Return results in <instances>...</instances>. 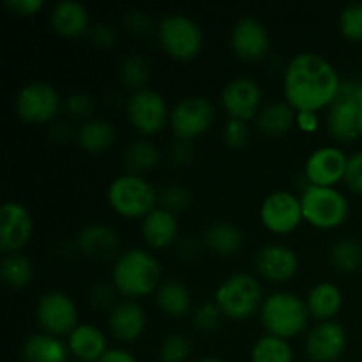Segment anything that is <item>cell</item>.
I'll return each instance as SVG.
<instances>
[{
	"label": "cell",
	"instance_id": "6da1fadb",
	"mask_svg": "<svg viewBox=\"0 0 362 362\" xmlns=\"http://www.w3.org/2000/svg\"><path fill=\"white\" fill-rule=\"evenodd\" d=\"M338 71L318 53H299L288 62L283 78L285 98L297 112H318L338 98Z\"/></svg>",
	"mask_w": 362,
	"mask_h": 362
},
{
	"label": "cell",
	"instance_id": "7a4b0ae2",
	"mask_svg": "<svg viewBox=\"0 0 362 362\" xmlns=\"http://www.w3.org/2000/svg\"><path fill=\"white\" fill-rule=\"evenodd\" d=\"M112 283L117 292L129 299L151 296L161 286V265L151 253L133 247L117 257Z\"/></svg>",
	"mask_w": 362,
	"mask_h": 362
},
{
	"label": "cell",
	"instance_id": "3957f363",
	"mask_svg": "<svg viewBox=\"0 0 362 362\" xmlns=\"http://www.w3.org/2000/svg\"><path fill=\"white\" fill-rule=\"evenodd\" d=\"M306 303L290 292H276L262 303L260 318L265 331L276 338L288 339L306 331L310 322Z\"/></svg>",
	"mask_w": 362,
	"mask_h": 362
},
{
	"label": "cell",
	"instance_id": "277c9868",
	"mask_svg": "<svg viewBox=\"0 0 362 362\" xmlns=\"http://www.w3.org/2000/svg\"><path fill=\"white\" fill-rule=\"evenodd\" d=\"M108 204L119 216L136 219L151 214L156 209L159 194L148 180L134 173H124L112 180L108 186Z\"/></svg>",
	"mask_w": 362,
	"mask_h": 362
},
{
	"label": "cell",
	"instance_id": "5b68a950",
	"mask_svg": "<svg viewBox=\"0 0 362 362\" xmlns=\"http://www.w3.org/2000/svg\"><path fill=\"white\" fill-rule=\"evenodd\" d=\"M216 304L232 320H246L262 304V286L251 274H233L216 290Z\"/></svg>",
	"mask_w": 362,
	"mask_h": 362
},
{
	"label": "cell",
	"instance_id": "8992f818",
	"mask_svg": "<svg viewBox=\"0 0 362 362\" xmlns=\"http://www.w3.org/2000/svg\"><path fill=\"white\" fill-rule=\"evenodd\" d=\"M300 205L304 219L320 230L338 228L349 216V202L334 187L308 184L300 197Z\"/></svg>",
	"mask_w": 362,
	"mask_h": 362
},
{
	"label": "cell",
	"instance_id": "52a82bcc",
	"mask_svg": "<svg viewBox=\"0 0 362 362\" xmlns=\"http://www.w3.org/2000/svg\"><path fill=\"white\" fill-rule=\"evenodd\" d=\"M163 49L175 60H191L200 53L204 35L194 20L184 14H170L158 27Z\"/></svg>",
	"mask_w": 362,
	"mask_h": 362
},
{
	"label": "cell",
	"instance_id": "ba28073f",
	"mask_svg": "<svg viewBox=\"0 0 362 362\" xmlns=\"http://www.w3.org/2000/svg\"><path fill=\"white\" fill-rule=\"evenodd\" d=\"M214 106L202 95L184 98L170 112V127L177 140H193L211 127Z\"/></svg>",
	"mask_w": 362,
	"mask_h": 362
},
{
	"label": "cell",
	"instance_id": "9c48e42d",
	"mask_svg": "<svg viewBox=\"0 0 362 362\" xmlns=\"http://www.w3.org/2000/svg\"><path fill=\"white\" fill-rule=\"evenodd\" d=\"M35 318L46 334L69 336L78 327V310L74 300L64 292L45 293L35 308Z\"/></svg>",
	"mask_w": 362,
	"mask_h": 362
},
{
	"label": "cell",
	"instance_id": "30bf717a",
	"mask_svg": "<svg viewBox=\"0 0 362 362\" xmlns=\"http://www.w3.org/2000/svg\"><path fill=\"white\" fill-rule=\"evenodd\" d=\"M14 106L25 122L42 124L59 113L60 95L53 85L46 81H32L18 92Z\"/></svg>",
	"mask_w": 362,
	"mask_h": 362
},
{
	"label": "cell",
	"instance_id": "8fae6325",
	"mask_svg": "<svg viewBox=\"0 0 362 362\" xmlns=\"http://www.w3.org/2000/svg\"><path fill=\"white\" fill-rule=\"evenodd\" d=\"M127 117L134 129L141 134H156L170 120L168 105L159 92L141 88L127 101Z\"/></svg>",
	"mask_w": 362,
	"mask_h": 362
},
{
	"label": "cell",
	"instance_id": "7c38bea8",
	"mask_svg": "<svg viewBox=\"0 0 362 362\" xmlns=\"http://www.w3.org/2000/svg\"><path fill=\"white\" fill-rule=\"evenodd\" d=\"M260 219L265 228L276 235L293 232L304 219L300 198L288 191H276L269 194L262 204Z\"/></svg>",
	"mask_w": 362,
	"mask_h": 362
},
{
	"label": "cell",
	"instance_id": "4fadbf2b",
	"mask_svg": "<svg viewBox=\"0 0 362 362\" xmlns=\"http://www.w3.org/2000/svg\"><path fill=\"white\" fill-rule=\"evenodd\" d=\"M361 108L357 105V83L341 81L338 98L329 112V131L336 140L352 141L359 136Z\"/></svg>",
	"mask_w": 362,
	"mask_h": 362
},
{
	"label": "cell",
	"instance_id": "5bb4252c",
	"mask_svg": "<svg viewBox=\"0 0 362 362\" xmlns=\"http://www.w3.org/2000/svg\"><path fill=\"white\" fill-rule=\"evenodd\" d=\"M304 349L313 362H334L346 349L345 329L338 322H320L308 332Z\"/></svg>",
	"mask_w": 362,
	"mask_h": 362
},
{
	"label": "cell",
	"instance_id": "9a60e30c",
	"mask_svg": "<svg viewBox=\"0 0 362 362\" xmlns=\"http://www.w3.org/2000/svg\"><path fill=\"white\" fill-rule=\"evenodd\" d=\"M221 103L230 119L247 122L257 115L258 108H260V85L251 78H235L223 88Z\"/></svg>",
	"mask_w": 362,
	"mask_h": 362
},
{
	"label": "cell",
	"instance_id": "2e32d148",
	"mask_svg": "<svg viewBox=\"0 0 362 362\" xmlns=\"http://www.w3.org/2000/svg\"><path fill=\"white\" fill-rule=\"evenodd\" d=\"M32 237V216L27 207L7 202L0 209V247L9 253H18Z\"/></svg>",
	"mask_w": 362,
	"mask_h": 362
},
{
	"label": "cell",
	"instance_id": "e0dca14e",
	"mask_svg": "<svg viewBox=\"0 0 362 362\" xmlns=\"http://www.w3.org/2000/svg\"><path fill=\"white\" fill-rule=\"evenodd\" d=\"M346 161H349V158L338 147L318 148L308 158L306 166H304L308 184L320 187H334V184L345 179Z\"/></svg>",
	"mask_w": 362,
	"mask_h": 362
},
{
	"label": "cell",
	"instance_id": "ac0fdd59",
	"mask_svg": "<svg viewBox=\"0 0 362 362\" xmlns=\"http://www.w3.org/2000/svg\"><path fill=\"white\" fill-rule=\"evenodd\" d=\"M257 271L262 278L272 283H283L292 279L299 271V258L293 250L283 244H271L258 251L255 258Z\"/></svg>",
	"mask_w": 362,
	"mask_h": 362
},
{
	"label": "cell",
	"instance_id": "d6986e66",
	"mask_svg": "<svg viewBox=\"0 0 362 362\" xmlns=\"http://www.w3.org/2000/svg\"><path fill=\"white\" fill-rule=\"evenodd\" d=\"M232 48L240 60L255 62L269 52L267 28L255 18L237 21L232 30Z\"/></svg>",
	"mask_w": 362,
	"mask_h": 362
},
{
	"label": "cell",
	"instance_id": "ffe728a7",
	"mask_svg": "<svg viewBox=\"0 0 362 362\" xmlns=\"http://www.w3.org/2000/svg\"><path fill=\"white\" fill-rule=\"evenodd\" d=\"M119 246L120 240L115 230L103 223L85 226L78 235V247L81 253L94 260H112L119 255Z\"/></svg>",
	"mask_w": 362,
	"mask_h": 362
},
{
	"label": "cell",
	"instance_id": "44dd1931",
	"mask_svg": "<svg viewBox=\"0 0 362 362\" xmlns=\"http://www.w3.org/2000/svg\"><path fill=\"white\" fill-rule=\"evenodd\" d=\"M110 332L122 343H131L145 331V313L140 304L133 300H124L117 304L108 317Z\"/></svg>",
	"mask_w": 362,
	"mask_h": 362
},
{
	"label": "cell",
	"instance_id": "7402d4cb",
	"mask_svg": "<svg viewBox=\"0 0 362 362\" xmlns=\"http://www.w3.org/2000/svg\"><path fill=\"white\" fill-rule=\"evenodd\" d=\"M177 233H179V223L175 214L165 211L163 207H156L141 221V235L145 243L156 250H165L175 243Z\"/></svg>",
	"mask_w": 362,
	"mask_h": 362
},
{
	"label": "cell",
	"instance_id": "603a6c76",
	"mask_svg": "<svg viewBox=\"0 0 362 362\" xmlns=\"http://www.w3.org/2000/svg\"><path fill=\"white\" fill-rule=\"evenodd\" d=\"M52 27L62 37H80L90 30V18L85 6L74 0H64L53 7Z\"/></svg>",
	"mask_w": 362,
	"mask_h": 362
},
{
	"label": "cell",
	"instance_id": "cb8c5ba5",
	"mask_svg": "<svg viewBox=\"0 0 362 362\" xmlns=\"http://www.w3.org/2000/svg\"><path fill=\"white\" fill-rule=\"evenodd\" d=\"M71 356L81 362H99L108 350L106 336L90 324H80L67 339Z\"/></svg>",
	"mask_w": 362,
	"mask_h": 362
},
{
	"label": "cell",
	"instance_id": "d4e9b609",
	"mask_svg": "<svg viewBox=\"0 0 362 362\" xmlns=\"http://www.w3.org/2000/svg\"><path fill=\"white\" fill-rule=\"evenodd\" d=\"M69 346L64 345L57 336L34 334L23 343L21 359L23 362H67Z\"/></svg>",
	"mask_w": 362,
	"mask_h": 362
},
{
	"label": "cell",
	"instance_id": "484cf974",
	"mask_svg": "<svg viewBox=\"0 0 362 362\" xmlns=\"http://www.w3.org/2000/svg\"><path fill=\"white\" fill-rule=\"evenodd\" d=\"M343 304V293L334 283L322 281L310 290L306 299L308 311L320 322H329L338 315Z\"/></svg>",
	"mask_w": 362,
	"mask_h": 362
},
{
	"label": "cell",
	"instance_id": "4316f807",
	"mask_svg": "<svg viewBox=\"0 0 362 362\" xmlns=\"http://www.w3.org/2000/svg\"><path fill=\"white\" fill-rule=\"evenodd\" d=\"M297 110L288 103H271L265 106L257 119V127L262 134L271 138H278L286 134L297 122Z\"/></svg>",
	"mask_w": 362,
	"mask_h": 362
},
{
	"label": "cell",
	"instance_id": "83f0119b",
	"mask_svg": "<svg viewBox=\"0 0 362 362\" xmlns=\"http://www.w3.org/2000/svg\"><path fill=\"white\" fill-rule=\"evenodd\" d=\"M204 244L219 257H233L243 247V232L233 223L218 221L205 230Z\"/></svg>",
	"mask_w": 362,
	"mask_h": 362
},
{
	"label": "cell",
	"instance_id": "f1b7e54d",
	"mask_svg": "<svg viewBox=\"0 0 362 362\" xmlns=\"http://www.w3.org/2000/svg\"><path fill=\"white\" fill-rule=\"evenodd\" d=\"M76 140L83 151L98 154V152H105L106 148L112 147L115 141V129L108 120H87L78 129Z\"/></svg>",
	"mask_w": 362,
	"mask_h": 362
},
{
	"label": "cell",
	"instance_id": "f546056e",
	"mask_svg": "<svg viewBox=\"0 0 362 362\" xmlns=\"http://www.w3.org/2000/svg\"><path fill=\"white\" fill-rule=\"evenodd\" d=\"M156 303L170 317H184L191 308V293L182 283L165 281L156 292Z\"/></svg>",
	"mask_w": 362,
	"mask_h": 362
},
{
	"label": "cell",
	"instance_id": "4dcf8cb0",
	"mask_svg": "<svg viewBox=\"0 0 362 362\" xmlns=\"http://www.w3.org/2000/svg\"><path fill=\"white\" fill-rule=\"evenodd\" d=\"M159 159H161L159 148L148 140L133 141L124 152V165H126L127 173H134V175L151 172L158 165Z\"/></svg>",
	"mask_w": 362,
	"mask_h": 362
},
{
	"label": "cell",
	"instance_id": "1f68e13d",
	"mask_svg": "<svg viewBox=\"0 0 362 362\" xmlns=\"http://www.w3.org/2000/svg\"><path fill=\"white\" fill-rule=\"evenodd\" d=\"M0 274L4 283L11 288H25L32 281V262L25 255L9 253L2 258L0 264Z\"/></svg>",
	"mask_w": 362,
	"mask_h": 362
},
{
	"label": "cell",
	"instance_id": "d6a6232c",
	"mask_svg": "<svg viewBox=\"0 0 362 362\" xmlns=\"http://www.w3.org/2000/svg\"><path fill=\"white\" fill-rule=\"evenodd\" d=\"M251 362H293L292 346L286 339L267 334L255 343Z\"/></svg>",
	"mask_w": 362,
	"mask_h": 362
},
{
	"label": "cell",
	"instance_id": "836d02e7",
	"mask_svg": "<svg viewBox=\"0 0 362 362\" xmlns=\"http://www.w3.org/2000/svg\"><path fill=\"white\" fill-rule=\"evenodd\" d=\"M120 81L124 87L131 88V90L138 92L145 87V83L151 78V64L140 53H133V55L126 57L120 64L119 69Z\"/></svg>",
	"mask_w": 362,
	"mask_h": 362
},
{
	"label": "cell",
	"instance_id": "e575fe53",
	"mask_svg": "<svg viewBox=\"0 0 362 362\" xmlns=\"http://www.w3.org/2000/svg\"><path fill=\"white\" fill-rule=\"evenodd\" d=\"M331 262L341 272L359 271L362 267V246L352 239L339 240L332 246Z\"/></svg>",
	"mask_w": 362,
	"mask_h": 362
},
{
	"label": "cell",
	"instance_id": "d590c367",
	"mask_svg": "<svg viewBox=\"0 0 362 362\" xmlns=\"http://www.w3.org/2000/svg\"><path fill=\"white\" fill-rule=\"evenodd\" d=\"M339 30L352 41H362V2L349 4L339 14Z\"/></svg>",
	"mask_w": 362,
	"mask_h": 362
},
{
	"label": "cell",
	"instance_id": "8d00e7d4",
	"mask_svg": "<svg viewBox=\"0 0 362 362\" xmlns=\"http://www.w3.org/2000/svg\"><path fill=\"white\" fill-rule=\"evenodd\" d=\"M193 346L184 334H172L165 339L161 346L163 362H184L189 359Z\"/></svg>",
	"mask_w": 362,
	"mask_h": 362
},
{
	"label": "cell",
	"instance_id": "74e56055",
	"mask_svg": "<svg viewBox=\"0 0 362 362\" xmlns=\"http://www.w3.org/2000/svg\"><path fill=\"white\" fill-rule=\"evenodd\" d=\"M159 202H161L163 209L172 214H177V212L186 211L187 205H189L191 197L189 191L182 186H168L161 191L159 194Z\"/></svg>",
	"mask_w": 362,
	"mask_h": 362
},
{
	"label": "cell",
	"instance_id": "f35d334b",
	"mask_svg": "<svg viewBox=\"0 0 362 362\" xmlns=\"http://www.w3.org/2000/svg\"><path fill=\"white\" fill-rule=\"evenodd\" d=\"M223 317H225V315L221 313L218 304L205 303L202 304V306L197 310V313H194V325H197L198 331L209 334V332H214L216 329L221 325Z\"/></svg>",
	"mask_w": 362,
	"mask_h": 362
},
{
	"label": "cell",
	"instance_id": "ab89813d",
	"mask_svg": "<svg viewBox=\"0 0 362 362\" xmlns=\"http://www.w3.org/2000/svg\"><path fill=\"white\" fill-rule=\"evenodd\" d=\"M223 136H225V141L228 147L243 148L250 141V129H247L246 122H243V120L230 119L228 124L225 126Z\"/></svg>",
	"mask_w": 362,
	"mask_h": 362
},
{
	"label": "cell",
	"instance_id": "60d3db41",
	"mask_svg": "<svg viewBox=\"0 0 362 362\" xmlns=\"http://www.w3.org/2000/svg\"><path fill=\"white\" fill-rule=\"evenodd\" d=\"M92 108H94V103H92L90 95L83 94V92L71 94L66 99V112L74 119H85V117L90 115Z\"/></svg>",
	"mask_w": 362,
	"mask_h": 362
},
{
	"label": "cell",
	"instance_id": "b9f144b4",
	"mask_svg": "<svg viewBox=\"0 0 362 362\" xmlns=\"http://www.w3.org/2000/svg\"><path fill=\"white\" fill-rule=\"evenodd\" d=\"M345 182L354 193L362 194V152H356L346 161Z\"/></svg>",
	"mask_w": 362,
	"mask_h": 362
},
{
	"label": "cell",
	"instance_id": "7bdbcfd3",
	"mask_svg": "<svg viewBox=\"0 0 362 362\" xmlns=\"http://www.w3.org/2000/svg\"><path fill=\"white\" fill-rule=\"evenodd\" d=\"M124 25L127 27V30L138 35L151 34L152 28H154L152 18L147 13H141V11H131V13H127L126 18H124Z\"/></svg>",
	"mask_w": 362,
	"mask_h": 362
},
{
	"label": "cell",
	"instance_id": "ee69618b",
	"mask_svg": "<svg viewBox=\"0 0 362 362\" xmlns=\"http://www.w3.org/2000/svg\"><path fill=\"white\" fill-rule=\"evenodd\" d=\"M88 37L94 42L98 48L108 49L113 48L117 42V32L113 30V27H110L108 23H98L94 27H90L88 30Z\"/></svg>",
	"mask_w": 362,
	"mask_h": 362
},
{
	"label": "cell",
	"instance_id": "f6af8a7d",
	"mask_svg": "<svg viewBox=\"0 0 362 362\" xmlns=\"http://www.w3.org/2000/svg\"><path fill=\"white\" fill-rule=\"evenodd\" d=\"M168 158L170 161L175 166H184L191 161L193 158V145L189 140H177L168 148Z\"/></svg>",
	"mask_w": 362,
	"mask_h": 362
},
{
	"label": "cell",
	"instance_id": "bcb514c9",
	"mask_svg": "<svg viewBox=\"0 0 362 362\" xmlns=\"http://www.w3.org/2000/svg\"><path fill=\"white\" fill-rule=\"evenodd\" d=\"M6 7L18 16H32L42 9V0H6Z\"/></svg>",
	"mask_w": 362,
	"mask_h": 362
},
{
	"label": "cell",
	"instance_id": "7dc6e473",
	"mask_svg": "<svg viewBox=\"0 0 362 362\" xmlns=\"http://www.w3.org/2000/svg\"><path fill=\"white\" fill-rule=\"evenodd\" d=\"M113 296H115V292H113L112 286L98 285L90 292V303L99 310H105V308H110L113 304V299H115Z\"/></svg>",
	"mask_w": 362,
	"mask_h": 362
},
{
	"label": "cell",
	"instance_id": "c3c4849f",
	"mask_svg": "<svg viewBox=\"0 0 362 362\" xmlns=\"http://www.w3.org/2000/svg\"><path fill=\"white\" fill-rule=\"evenodd\" d=\"M297 126L306 133H313L318 127L317 112H297Z\"/></svg>",
	"mask_w": 362,
	"mask_h": 362
},
{
	"label": "cell",
	"instance_id": "681fc988",
	"mask_svg": "<svg viewBox=\"0 0 362 362\" xmlns=\"http://www.w3.org/2000/svg\"><path fill=\"white\" fill-rule=\"evenodd\" d=\"M99 362H136L133 354L122 349H108Z\"/></svg>",
	"mask_w": 362,
	"mask_h": 362
},
{
	"label": "cell",
	"instance_id": "f907efd6",
	"mask_svg": "<svg viewBox=\"0 0 362 362\" xmlns=\"http://www.w3.org/2000/svg\"><path fill=\"white\" fill-rule=\"evenodd\" d=\"M357 105H359V108L362 110V81L357 83Z\"/></svg>",
	"mask_w": 362,
	"mask_h": 362
},
{
	"label": "cell",
	"instance_id": "816d5d0a",
	"mask_svg": "<svg viewBox=\"0 0 362 362\" xmlns=\"http://www.w3.org/2000/svg\"><path fill=\"white\" fill-rule=\"evenodd\" d=\"M197 362H225V361L216 359V357H204V359H198Z\"/></svg>",
	"mask_w": 362,
	"mask_h": 362
},
{
	"label": "cell",
	"instance_id": "f5cc1de1",
	"mask_svg": "<svg viewBox=\"0 0 362 362\" xmlns=\"http://www.w3.org/2000/svg\"><path fill=\"white\" fill-rule=\"evenodd\" d=\"M359 136L362 138V110H361V115H359Z\"/></svg>",
	"mask_w": 362,
	"mask_h": 362
}]
</instances>
